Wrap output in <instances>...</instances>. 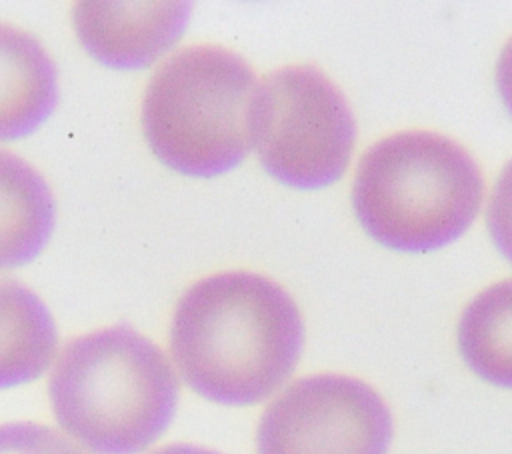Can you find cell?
<instances>
[{
	"mask_svg": "<svg viewBox=\"0 0 512 454\" xmlns=\"http://www.w3.org/2000/svg\"><path fill=\"white\" fill-rule=\"evenodd\" d=\"M58 104V72L28 32L0 22V142L38 130Z\"/></svg>",
	"mask_w": 512,
	"mask_h": 454,
	"instance_id": "ba28073f",
	"label": "cell"
},
{
	"mask_svg": "<svg viewBox=\"0 0 512 454\" xmlns=\"http://www.w3.org/2000/svg\"><path fill=\"white\" fill-rule=\"evenodd\" d=\"M256 76L236 52L198 44L172 54L142 98V130L168 168L208 178L238 166L250 150Z\"/></svg>",
	"mask_w": 512,
	"mask_h": 454,
	"instance_id": "277c9868",
	"label": "cell"
},
{
	"mask_svg": "<svg viewBox=\"0 0 512 454\" xmlns=\"http://www.w3.org/2000/svg\"><path fill=\"white\" fill-rule=\"evenodd\" d=\"M58 356V330L48 306L28 286L0 278V390L46 374Z\"/></svg>",
	"mask_w": 512,
	"mask_h": 454,
	"instance_id": "30bf717a",
	"label": "cell"
},
{
	"mask_svg": "<svg viewBox=\"0 0 512 454\" xmlns=\"http://www.w3.org/2000/svg\"><path fill=\"white\" fill-rule=\"evenodd\" d=\"M392 414L366 382L316 374L290 384L262 414L258 454H386Z\"/></svg>",
	"mask_w": 512,
	"mask_h": 454,
	"instance_id": "8992f818",
	"label": "cell"
},
{
	"mask_svg": "<svg viewBox=\"0 0 512 454\" xmlns=\"http://www.w3.org/2000/svg\"><path fill=\"white\" fill-rule=\"evenodd\" d=\"M356 138L352 110L318 68L300 64L270 72L254 90L250 144L264 170L294 188L336 182Z\"/></svg>",
	"mask_w": 512,
	"mask_h": 454,
	"instance_id": "5b68a950",
	"label": "cell"
},
{
	"mask_svg": "<svg viewBox=\"0 0 512 454\" xmlns=\"http://www.w3.org/2000/svg\"><path fill=\"white\" fill-rule=\"evenodd\" d=\"M54 222L48 182L26 160L0 150V270L32 262L48 244Z\"/></svg>",
	"mask_w": 512,
	"mask_h": 454,
	"instance_id": "9c48e42d",
	"label": "cell"
},
{
	"mask_svg": "<svg viewBox=\"0 0 512 454\" xmlns=\"http://www.w3.org/2000/svg\"><path fill=\"white\" fill-rule=\"evenodd\" d=\"M484 180L454 140L424 130L372 144L356 170L352 204L362 228L402 252L454 242L476 218Z\"/></svg>",
	"mask_w": 512,
	"mask_h": 454,
	"instance_id": "3957f363",
	"label": "cell"
},
{
	"mask_svg": "<svg viewBox=\"0 0 512 454\" xmlns=\"http://www.w3.org/2000/svg\"><path fill=\"white\" fill-rule=\"evenodd\" d=\"M458 350L476 376L512 388V278L468 302L458 322Z\"/></svg>",
	"mask_w": 512,
	"mask_h": 454,
	"instance_id": "8fae6325",
	"label": "cell"
},
{
	"mask_svg": "<svg viewBox=\"0 0 512 454\" xmlns=\"http://www.w3.org/2000/svg\"><path fill=\"white\" fill-rule=\"evenodd\" d=\"M496 86L506 110L512 114V38L504 44L496 64Z\"/></svg>",
	"mask_w": 512,
	"mask_h": 454,
	"instance_id": "5bb4252c",
	"label": "cell"
},
{
	"mask_svg": "<svg viewBox=\"0 0 512 454\" xmlns=\"http://www.w3.org/2000/svg\"><path fill=\"white\" fill-rule=\"evenodd\" d=\"M0 454H88L62 430L38 422L0 424Z\"/></svg>",
	"mask_w": 512,
	"mask_h": 454,
	"instance_id": "7c38bea8",
	"label": "cell"
},
{
	"mask_svg": "<svg viewBox=\"0 0 512 454\" xmlns=\"http://www.w3.org/2000/svg\"><path fill=\"white\" fill-rule=\"evenodd\" d=\"M304 344L296 302L270 278L222 272L192 284L176 304L170 356L202 398L248 406L276 392Z\"/></svg>",
	"mask_w": 512,
	"mask_h": 454,
	"instance_id": "6da1fadb",
	"label": "cell"
},
{
	"mask_svg": "<svg viewBox=\"0 0 512 454\" xmlns=\"http://www.w3.org/2000/svg\"><path fill=\"white\" fill-rule=\"evenodd\" d=\"M178 394L168 356L126 324L72 338L48 380L60 430L88 454H142L170 426Z\"/></svg>",
	"mask_w": 512,
	"mask_h": 454,
	"instance_id": "7a4b0ae2",
	"label": "cell"
},
{
	"mask_svg": "<svg viewBox=\"0 0 512 454\" xmlns=\"http://www.w3.org/2000/svg\"><path fill=\"white\" fill-rule=\"evenodd\" d=\"M486 224L494 246L512 262V160L502 168L492 186Z\"/></svg>",
	"mask_w": 512,
	"mask_h": 454,
	"instance_id": "4fadbf2b",
	"label": "cell"
},
{
	"mask_svg": "<svg viewBox=\"0 0 512 454\" xmlns=\"http://www.w3.org/2000/svg\"><path fill=\"white\" fill-rule=\"evenodd\" d=\"M190 2H78L74 28L84 50L114 70L156 62L182 36Z\"/></svg>",
	"mask_w": 512,
	"mask_h": 454,
	"instance_id": "52a82bcc",
	"label": "cell"
},
{
	"mask_svg": "<svg viewBox=\"0 0 512 454\" xmlns=\"http://www.w3.org/2000/svg\"><path fill=\"white\" fill-rule=\"evenodd\" d=\"M150 454H218V452L202 446H194V444H168Z\"/></svg>",
	"mask_w": 512,
	"mask_h": 454,
	"instance_id": "9a60e30c",
	"label": "cell"
}]
</instances>
